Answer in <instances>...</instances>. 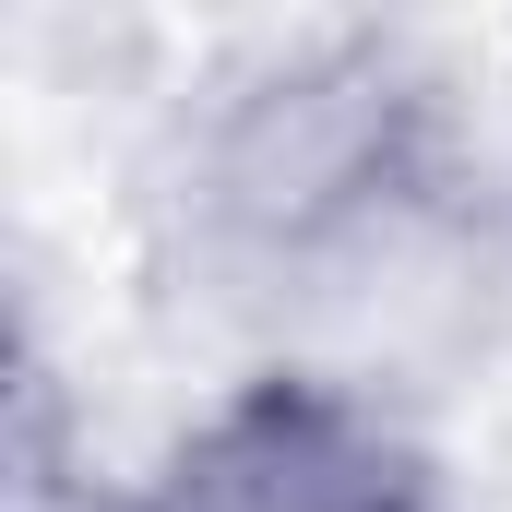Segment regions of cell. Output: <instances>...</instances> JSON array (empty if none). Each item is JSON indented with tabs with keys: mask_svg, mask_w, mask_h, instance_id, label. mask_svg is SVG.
<instances>
[{
	"mask_svg": "<svg viewBox=\"0 0 512 512\" xmlns=\"http://www.w3.org/2000/svg\"><path fill=\"white\" fill-rule=\"evenodd\" d=\"M441 191V84L393 36H322L227 84L191 143V227L239 274H322L382 251Z\"/></svg>",
	"mask_w": 512,
	"mask_h": 512,
	"instance_id": "1",
	"label": "cell"
},
{
	"mask_svg": "<svg viewBox=\"0 0 512 512\" xmlns=\"http://www.w3.org/2000/svg\"><path fill=\"white\" fill-rule=\"evenodd\" d=\"M96 512H441V489L382 405H358L346 382H310V370H262L143 489Z\"/></svg>",
	"mask_w": 512,
	"mask_h": 512,
	"instance_id": "2",
	"label": "cell"
}]
</instances>
